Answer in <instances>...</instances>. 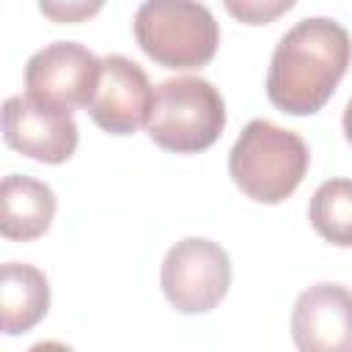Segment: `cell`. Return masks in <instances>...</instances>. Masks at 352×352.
<instances>
[{
    "mask_svg": "<svg viewBox=\"0 0 352 352\" xmlns=\"http://www.w3.org/2000/svg\"><path fill=\"white\" fill-rule=\"evenodd\" d=\"M352 60V38L344 25L327 16L300 19L278 41L270 72L267 96L289 116L319 113Z\"/></svg>",
    "mask_w": 352,
    "mask_h": 352,
    "instance_id": "cell-1",
    "label": "cell"
},
{
    "mask_svg": "<svg viewBox=\"0 0 352 352\" xmlns=\"http://www.w3.org/2000/svg\"><path fill=\"white\" fill-rule=\"evenodd\" d=\"M308 165L305 140L267 118H253L228 151L234 184L256 204L286 201L305 179Z\"/></svg>",
    "mask_w": 352,
    "mask_h": 352,
    "instance_id": "cell-2",
    "label": "cell"
},
{
    "mask_svg": "<svg viewBox=\"0 0 352 352\" xmlns=\"http://www.w3.org/2000/svg\"><path fill=\"white\" fill-rule=\"evenodd\" d=\"M132 30L154 63L176 72L206 66L220 44L217 19L198 0H143Z\"/></svg>",
    "mask_w": 352,
    "mask_h": 352,
    "instance_id": "cell-3",
    "label": "cell"
},
{
    "mask_svg": "<svg viewBox=\"0 0 352 352\" xmlns=\"http://www.w3.org/2000/svg\"><path fill=\"white\" fill-rule=\"evenodd\" d=\"M226 126V102L204 77H173L157 85L148 138L173 154H198L214 146Z\"/></svg>",
    "mask_w": 352,
    "mask_h": 352,
    "instance_id": "cell-4",
    "label": "cell"
},
{
    "mask_svg": "<svg viewBox=\"0 0 352 352\" xmlns=\"http://www.w3.org/2000/svg\"><path fill=\"white\" fill-rule=\"evenodd\" d=\"M160 283L179 314H206L228 294L231 258L217 242L187 236L165 253Z\"/></svg>",
    "mask_w": 352,
    "mask_h": 352,
    "instance_id": "cell-5",
    "label": "cell"
},
{
    "mask_svg": "<svg viewBox=\"0 0 352 352\" xmlns=\"http://www.w3.org/2000/svg\"><path fill=\"white\" fill-rule=\"evenodd\" d=\"M3 140L30 160L60 165L74 154L80 132L69 107L36 94H19L3 104Z\"/></svg>",
    "mask_w": 352,
    "mask_h": 352,
    "instance_id": "cell-6",
    "label": "cell"
},
{
    "mask_svg": "<svg viewBox=\"0 0 352 352\" xmlns=\"http://www.w3.org/2000/svg\"><path fill=\"white\" fill-rule=\"evenodd\" d=\"M102 60L77 41H55L33 52L25 66V88L63 107H88L99 82Z\"/></svg>",
    "mask_w": 352,
    "mask_h": 352,
    "instance_id": "cell-7",
    "label": "cell"
},
{
    "mask_svg": "<svg viewBox=\"0 0 352 352\" xmlns=\"http://www.w3.org/2000/svg\"><path fill=\"white\" fill-rule=\"evenodd\" d=\"M154 104V88L148 74L124 55L102 58L99 82L88 113L94 124L110 135H132L148 124Z\"/></svg>",
    "mask_w": 352,
    "mask_h": 352,
    "instance_id": "cell-8",
    "label": "cell"
},
{
    "mask_svg": "<svg viewBox=\"0 0 352 352\" xmlns=\"http://www.w3.org/2000/svg\"><path fill=\"white\" fill-rule=\"evenodd\" d=\"M292 338L302 352L352 349V292L341 283H314L294 300Z\"/></svg>",
    "mask_w": 352,
    "mask_h": 352,
    "instance_id": "cell-9",
    "label": "cell"
},
{
    "mask_svg": "<svg viewBox=\"0 0 352 352\" xmlns=\"http://www.w3.org/2000/svg\"><path fill=\"white\" fill-rule=\"evenodd\" d=\"M55 206L50 184L25 173H8L0 184V234L14 242H33L52 226Z\"/></svg>",
    "mask_w": 352,
    "mask_h": 352,
    "instance_id": "cell-10",
    "label": "cell"
},
{
    "mask_svg": "<svg viewBox=\"0 0 352 352\" xmlns=\"http://www.w3.org/2000/svg\"><path fill=\"white\" fill-rule=\"evenodd\" d=\"M50 308V283L33 264L8 261L0 270V311L3 333L19 336L33 330Z\"/></svg>",
    "mask_w": 352,
    "mask_h": 352,
    "instance_id": "cell-11",
    "label": "cell"
},
{
    "mask_svg": "<svg viewBox=\"0 0 352 352\" xmlns=\"http://www.w3.org/2000/svg\"><path fill=\"white\" fill-rule=\"evenodd\" d=\"M314 231L338 248H352V179L322 182L308 204Z\"/></svg>",
    "mask_w": 352,
    "mask_h": 352,
    "instance_id": "cell-12",
    "label": "cell"
},
{
    "mask_svg": "<svg viewBox=\"0 0 352 352\" xmlns=\"http://www.w3.org/2000/svg\"><path fill=\"white\" fill-rule=\"evenodd\" d=\"M223 6L236 22L258 28V25H270L278 16H283L286 11H292L297 6V0H223Z\"/></svg>",
    "mask_w": 352,
    "mask_h": 352,
    "instance_id": "cell-13",
    "label": "cell"
},
{
    "mask_svg": "<svg viewBox=\"0 0 352 352\" xmlns=\"http://www.w3.org/2000/svg\"><path fill=\"white\" fill-rule=\"evenodd\" d=\"M104 0H38V11L55 25H80L102 11Z\"/></svg>",
    "mask_w": 352,
    "mask_h": 352,
    "instance_id": "cell-14",
    "label": "cell"
},
{
    "mask_svg": "<svg viewBox=\"0 0 352 352\" xmlns=\"http://www.w3.org/2000/svg\"><path fill=\"white\" fill-rule=\"evenodd\" d=\"M341 124H344V135H346V140L352 143V99H349L346 107H344V118H341Z\"/></svg>",
    "mask_w": 352,
    "mask_h": 352,
    "instance_id": "cell-15",
    "label": "cell"
}]
</instances>
